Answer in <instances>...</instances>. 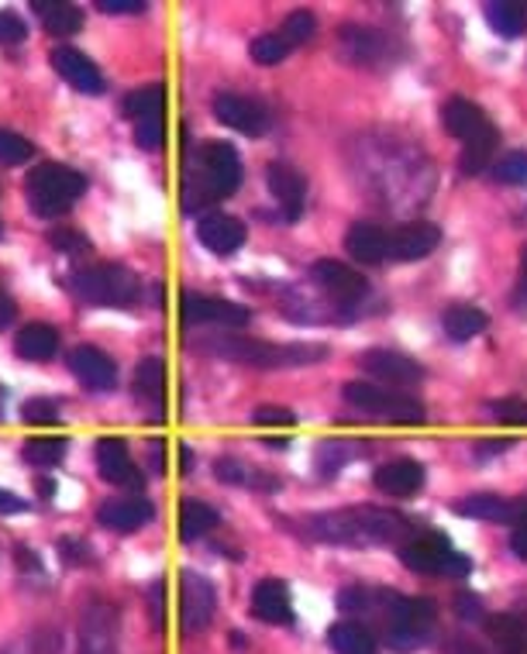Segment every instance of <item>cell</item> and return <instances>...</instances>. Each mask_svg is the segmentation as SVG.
<instances>
[{
	"instance_id": "1",
	"label": "cell",
	"mask_w": 527,
	"mask_h": 654,
	"mask_svg": "<svg viewBox=\"0 0 527 654\" xmlns=\"http://www.w3.org/2000/svg\"><path fill=\"white\" fill-rule=\"evenodd\" d=\"M307 531L328 544L372 548V544H407L417 534V527L404 514H390L380 507H348L311 517Z\"/></svg>"
},
{
	"instance_id": "2",
	"label": "cell",
	"mask_w": 527,
	"mask_h": 654,
	"mask_svg": "<svg viewBox=\"0 0 527 654\" xmlns=\"http://www.w3.org/2000/svg\"><path fill=\"white\" fill-rule=\"evenodd\" d=\"M242 183V159L228 142H204L183 169V211H208Z\"/></svg>"
},
{
	"instance_id": "3",
	"label": "cell",
	"mask_w": 527,
	"mask_h": 654,
	"mask_svg": "<svg viewBox=\"0 0 527 654\" xmlns=\"http://www.w3.org/2000/svg\"><path fill=\"white\" fill-rule=\"evenodd\" d=\"M200 348H208L217 359H232L259 369H293V365H314L328 356L324 345H269L259 338H242V335H214L200 338Z\"/></svg>"
},
{
	"instance_id": "4",
	"label": "cell",
	"mask_w": 527,
	"mask_h": 654,
	"mask_svg": "<svg viewBox=\"0 0 527 654\" xmlns=\"http://www.w3.org/2000/svg\"><path fill=\"white\" fill-rule=\"evenodd\" d=\"M24 190H29L32 211L38 217L53 221V217H63L87 193V176L59 162H42L29 172Z\"/></svg>"
},
{
	"instance_id": "5",
	"label": "cell",
	"mask_w": 527,
	"mask_h": 654,
	"mask_svg": "<svg viewBox=\"0 0 527 654\" xmlns=\"http://www.w3.org/2000/svg\"><path fill=\"white\" fill-rule=\"evenodd\" d=\"M435 602L424 596L386 593V644L393 651H414L435 631Z\"/></svg>"
},
{
	"instance_id": "6",
	"label": "cell",
	"mask_w": 527,
	"mask_h": 654,
	"mask_svg": "<svg viewBox=\"0 0 527 654\" xmlns=\"http://www.w3.org/2000/svg\"><path fill=\"white\" fill-rule=\"evenodd\" d=\"M69 286L83 300V304H97V307H132L142 293L138 275L124 266L80 269L77 275H72Z\"/></svg>"
},
{
	"instance_id": "7",
	"label": "cell",
	"mask_w": 527,
	"mask_h": 654,
	"mask_svg": "<svg viewBox=\"0 0 527 654\" xmlns=\"http://www.w3.org/2000/svg\"><path fill=\"white\" fill-rule=\"evenodd\" d=\"M345 399L356 410H366L380 420H390V424H404V427H414L424 420V407L421 399L400 393V390H390V386H380V383H348L345 386Z\"/></svg>"
},
{
	"instance_id": "8",
	"label": "cell",
	"mask_w": 527,
	"mask_h": 654,
	"mask_svg": "<svg viewBox=\"0 0 527 654\" xmlns=\"http://www.w3.org/2000/svg\"><path fill=\"white\" fill-rule=\"evenodd\" d=\"M400 562L417 575L462 578V575L472 572V562L466 555H459V551L448 544V538H441L435 531L431 534H414L407 544H400Z\"/></svg>"
},
{
	"instance_id": "9",
	"label": "cell",
	"mask_w": 527,
	"mask_h": 654,
	"mask_svg": "<svg viewBox=\"0 0 527 654\" xmlns=\"http://www.w3.org/2000/svg\"><path fill=\"white\" fill-rule=\"evenodd\" d=\"M214 586L204 575L197 572H183L180 578V623L187 634H200L208 631V623L214 620Z\"/></svg>"
},
{
	"instance_id": "10",
	"label": "cell",
	"mask_w": 527,
	"mask_h": 654,
	"mask_svg": "<svg viewBox=\"0 0 527 654\" xmlns=\"http://www.w3.org/2000/svg\"><path fill=\"white\" fill-rule=\"evenodd\" d=\"M180 317L183 324H221V327H245L253 320V311L232 304V300H217V296H204V293H187L180 300Z\"/></svg>"
},
{
	"instance_id": "11",
	"label": "cell",
	"mask_w": 527,
	"mask_h": 654,
	"mask_svg": "<svg viewBox=\"0 0 527 654\" xmlns=\"http://www.w3.org/2000/svg\"><path fill=\"white\" fill-rule=\"evenodd\" d=\"M80 654H117V610L93 599L80 613Z\"/></svg>"
},
{
	"instance_id": "12",
	"label": "cell",
	"mask_w": 527,
	"mask_h": 654,
	"mask_svg": "<svg viewBox=\"0 0 527 654\" xmlns=\"http://www.w3.org/2000/svg\"><path fill=\"white\" fill-rule=\"evenodd\" d=\"M311 283L321 286L328 296H335L338 304H356L369 293V280L362 272L348 269L345 262H335V259H317L311 266Z\"/></svg>"
},
{
	"instance_id": "13",
	"label": "cell",
	"mask_w": 527,
	"mask_h": 654,
	"mask_svg": "<svg viewBox=\"0 0 527 654\" xmlns=\"http://www.w3.org/2000/svg\"><path fill=\"white\" fill-rule=\"evenodd\" d=\"M97 472H100V480L111 483V486H124V489H142L145 486V475L132 462V451L121 438H100L97 441Z\"/></svg>"
},
{
	"instance_id": "14",
	"label": "cell",
	"mask_w": 527,
	"mask_h": 654,
	"mask_svg": "<svg viewBox=\"0 0 527 654\" xmlns=\"http://www.w3.org/2000/svg\"><path fill=\"white\" fill-rule=\"evenodd\" d=\"M362 369L372 375V380L380 383H390V390H400V386H414L424 380V365L400 356V351H390V348H372L362 356Z\"/></svg>"
},
{
	"instance_id": "15",
	"label": "cell",
	"mask_w": 527,
	"mask_h": 654,
	"mask_svg": "<svg viewBox=\"0 0 527 654\" xmlns=\"http://www.w3.org/2000/svg\"><path fill=\"white\" fill-rule=\"evenodd\" d=\"M266 187L269 193L280 200V207H283V217L287 221H296L300 214H304V204H307V180H304V172H300L296 166L290 162H269L266 169Z\"/></svg>"
},
{
	"instance_id": "16",
	"label": "cell",
	"mask_w": 527,
	"mask_h": 654,
	"mask_svg": "<svg viewBox=\"0 0 527 654\" xmlns=\"http://www.w3.org/2000/svg\"><path fill=\"white\" fill-rule=\"evenodd\" d=\"M441 241L438 224L431 221H407L396 232H390V259L396 262H417L424 256H431Z\"/></svg>"
},
{
	"instance_id": "17",
	"label": "cell",
	"mask_w": 527,
	"mask_h": 654,
	"mask_svg": "<svg viewBox=\"0 0 527 654\" xmlns=\"http://www.w3.org/2000/svg\"><path fill=\"white\" fill-rule=\"evenodd\" d=\"M214 117L224 128H235L242 135H262L269 128V114L256 104V100H245L238 93H217L214 97Z\"/></svg>"
},
{
	"instance_id": "18",
	"label": "cell",
	"mask_w": 527,
	"mask_h": 654,
	"mask_svg": "<svg viewBox=\"0 0 527 654\" xmlns=\"http://www.w3.org/2000/svg\"><path fill=\"white\" fill-rule=\"evenodd\" d=\"M69 369L72 375L93 393H108L117 386V365L104 356L100 348L93 345H80V348H72V356H69Z\"/></svg>"
},
{
	"instance_id": "19",
	"label": "cell",
	"mask_w": 527,
	"mask_h": 654,
	"mask_svg": "<svg viewBox=\"0 0 527 654\" xmlns=\"http://www.w3.org/2000/svg\"><path fill=\"white\" fill-rule=\"evenodd\" d=\"M153 503L142 499V496H114L108 503H100V510H97V520L111 527V531H121V534H132L138 531V527H145L148 520H153Z\"/></svg>"
},
{
	"instance_id": "20",
	"label": "cell",
	"mask_w": 527,
	"mask_h": 654,
	"mask_svg": "<svg viewBox=\"0 0 527 654\" xmlns=\"http://www.w3.org/2000/svg\"><path fill=\"white\" fill-rule=\"evenodd\" d=\"M345 248L356 262L380 266L390 259V232H383L380 224H372V221H356L345 235Z\"/></svg>"
},
{
	"instance_id": "21",
	"label": "cell",
	"mask_w": 527,
	"mask_h": 654,
	"mask_svg": "<svg viewBox=\"0 0 527 654\" xmlns=\"http://www.w3.org/2000/svg\"><path fill=\"white\" fill-rule=\"evenodd\" d=\"M197 235L200 241H204L208 251H214V256H235V251L245 245V224L232 214H208V217H200L197 224Z\"/></svg>"
},
{
	"instance_id": "22",
	"label": "cell",
	"mask_w": 527,
	"mask_h": 654,
	"mask_svg": "<svg viewBox=\"0 0 527 654\" xmlns=\"http://www.w3.org/2000/svg\"><path fill=\"white\" fill-rule=\"evenodd\" d=\"M53 66L72 90H80V93H100V90H104V77H100V69L80 53V48H56Z\"/></svg>"
},
{
	"instance_id": "23",
	"label": "cell",
	"mask_w": 527,
	"mask_h": 654,
	"mask_svg": "<svg viewBox=\"0 0 527 654\" xmlns=\"http://www.w3.org/2000/svg\"><path fill=\"white\" fill-rule=\"evenodd\" d=\"M441 124H445V132L448 135H456L462 145L475 135H483L490 128V117L483 114L480 104H472V100L466 97H451L448 104L441 108Z\"/></svg>"
},
{
	"instance_id": "24",
	"label": "cell",
	"mask_w": 527,
	"mask_h": 654,
	"mask_svg": "<svg viewBox=\"0 0 527 654\" xmlns=\"http://www.w3.org/2000/svg\"><path fill=\"white\" fill-rule=\"evenodd\" d=\"M341 48H345V56L359 66H375L390 53L386 35H380L375 29H366V24H348V29H341Z\"/></svg>"
},
{
	"instance_id": "25",
	"label": "cell",
	"mask_w": 527,
	"mask_h": 654,
	"mask_svg": "<svg viewBox=\"0 0 527 654\" xmlns=\"http://www.w3.org/2000/svg\"><path fill=\"white\" fill-rule=\"evenodd\" d=\"M372 480L390 496H414L424 486V465L414 459H393L375 469Z\"/></svg>"
},
{
	"instance_id": "26",
	"label": "cell",
	"mask_w": 527,
	"mask_h": 654,
	"mask_svg": "<svg viewBox=\"0 0 527 654\" xmlns=\"http://www.w3.org/2000/svg\"><path fill=\"white\" fill-rule=\"evenodd\" d=\"M253 613L266 623H293V599L280 578H262L253 593Z\"/></svg>"
},
{
	"instance_id": "27",
	"label": "cell",
	"mask_w": 527,
	"mask_h": 654,
	"mask_svg": "<svg viewBox=\"0 0 527 654\" xmlns=\"http://www.w3.org/2000/svg\"><path fill=\"white\" fill-rule=\"evenodd\" d=\"M14 348H18V356L29 359V362H48L59 348V331L53 324L35 320L29 327H21L18 338H14Z\"/></svg>"
},
{
	"instance_id": "28",
	"label": "cell",
	"mask_w": 527,
	"mask_h": 654,
	"mask_svg": "<svg viewBox=\"0 0 527 654\" xmlns=\"http://www.w3.org/2000/svg\"><path fill=\"white\" fill-rule=\"evenodd\" d=\"M486 24L504 38H517L527 29V0H493L483 8Z\"/></svg>"
},
{
	"instance_id": "29",
	"label": "cell",
	"mask_w": 527,
	"mask_h": 654,
	"mask_svg": "<svg viewBox=\"0 0 527 654\" xmlns=\"http://www.w3.org/2000/svg\"><path fill=\"white\" fill-rule=\"evenodd\" d=\"M441 327L451 341H472L475 335H483L490 327V317L480 307H469V304H456L441 314Z\"/></svg>"
},
{
	"instance_id": "30",
	"label": "cell",
	"mask_w": 527,
	"mask_h": 654,
	"mask_svg": "<svg viewBox=\"0 0 527 654\" xmlns=\"http://www.w3.org/2000/svg\"><path fill=\"white\" fill-rule=\"evenodd\" d=\"M135 396L153 410H162V396H166V365L162 359H142L135 369Z\"/></svg>"
},
{
	"instance_id": "31",
	"label": "cell",
	"mask_w": 527,
	"mask_h": 654,
	"mask_svg": "<svg viewBox=\"0 0 527 654\" xmlns=\"http://www.w3.org/2000/svg\"><path fill=\"white\" fill-rule=\"evenodd\" d=\"M456 514L466 520H486V523H511V499H500L490 493L466 496L456 503Z\"/></svg>"
},
{
	"instance_id": "32",
	"label": "cell",
	"mask_w": 527,
	"mask_h": 654,
	"mask_svg": "<svg viewBox=\"0 0 527 654\" xmlns=\"http://www.w3.org/2000/svg\"><path fill=\"white\" fill-rule=\"evenodd\" d=\"M35 18L45 24V32L53 35H77L83 24V11L77 4H66V0H53V4H35Z\"/></svg>"
},
{
	"instance_id": "33",
	"label": "cell",
	"mask_w": 527,
	"mask_h": 654,
	"mask_svg": "<svg viewBox=\"0 0 527 654\" xmlns=\"http://www.w3.org/2000/svg\"><path fill=\"white\" fill-rule=\"evenodd\" d=\"M486 631H490V638H493L500 654H524L527 651V623L511 617V613L493 617L486 623Z\"/></svg>"
},
{
	"instance_id": "34",
	"label": "cell",
	"mask_w": 527,
	"mask_h": 654,
	"mask_svg": "<svg viewBox=\"0 0 527 654\" xmlns=\"http://www.w3.org/2000/svg\"><path fill=\"white\" fill-rule=\"evenodd\" d=\"M214 523H217L214 507H208L204 499H183V507H180V538L183 541H197V538L211 534Z\"/></svg>"
},
{
	"instance_id": "35",
	"label": "cell",
	"mask_w": 527,
	"mask_h": 654,
	"mask_svg": "<svg viewBox=\"0 0 527 654\" xmlns=\"http://www.w3.org/2000/svg\"><path fill=\"white\" fill-rule=\"evenodd\" d=\"M335 654H375V641L362 623H335L328 631Z\"/></svg>"
},
{
	"instance_id": "36",
	"label": "cell",
	"mask_w": 527,
	"mask_h": 654,
	"mask_svg": "<svg viewBox=\"0 0 527 654\" xmlns=\"http://www.w3.org/2000/svg\"><path fill=\"white\" fill-rule=\"evenodd\" d=\"M124 117H132L135 124L138 121H148V117H162V108H166V90L159 83L153 87H142V90H132L124 97Z\"/></svg>"
},
{
	"instance_id": "37",
	"label": "cell",
	"mask_w": 527,
	"mask_h": 654,
	"mask_svg": "<svg viewBox=\"0 0 527 654\" xmlns=\"http://www.w3.org/2000/svg\"><path fill=\"white\" fill-rule=\"evenodd\" d=\"M493 153H496V128L490 124V128L483 135H475L466 142V153H462V172L475 176V172H483L490 162H493Z\"/></svg>"
},
{
	"instance_id": "38",
	"label": "cell",
	"mask_w": 527,
	"mask_h": 654,
	"mask_svg": "<svg viewBox=\"0 0 527 654\" xmlns=\"http://www.w3.org/2000/svg\"><path fill=\"white\" fill-rule=\"evenodd\" d=\"M21 455H24V462L35 465V469H53L66 455V438H35V441L24 444Z\"/></svg>"
},
{
	"instance_id": "39",
	"label": "cell",
	"mask_w": 527,
	"mask_h": 654,
	"mask_svg": "<svg viewBox=\"0 0 527 654\" xmlns=\"http://www.w3.org/2000/svg\"><path fill=\"white\" fill-rule=\"evenodd\" d=\"M356 451H359V448H351L348 441L332 438V441H324V444L317 448V465H321L324 475H335V472H341V469L348 465V459L356 455Z\"/></svg>"
},
{
	"instance_id": "40",
	"label": "cell",
	"mask_w": 527,
	"mask_h": 654,
	"mask_svg": "<svg viewBox=\"0 0 527 654\" xmlns=\"http://www.w3.org/2000/svg\"><path fill=\"white\" fill-rule=\"evenodd\" d=\"M248 53H253V59L259 66H276L290 56V45L283 42V35H259L253 45H248Z\"/></svg>"
},
{
	"instance_id": "41",
	"label": "cell",
	"mask_w": 527,
	"mask_h": 654,
	"mask_svg": "<svg viewBox=\"0 0 527 654\" xmlns=\"http://www.w3.org/2000/svg\"><path fill=\"white\" fill-rule=\"evenodd\" d=\"M493 176L500 183H507V187H520L527 183V153H507V156H500L496 166H493Z\"/></svg>"
},
{
	"instance_id": "42",
	"label": "cell",
	"mask_w": 527,
	"mask_h": 654,
	"mask_svg": "<svg viewBox=\"0 0 527 654\" xmlns=\"http://www.w3.org/2000/svg\"><path fill=\"white\" fill-rule=\"evenodd\" d=\"M32 156H35L32 142H24L21 135L0 128V162H4V166H21V162H29Z\"/></svg>"
},
{
	"instance_id": "43",
	"label": "cell",
	"mask_w": 527,
	"mask_h": 654,
	"mask_svg": "<svg viewBox=\"0 0 527 654\" xmlns=\"http://www.w3.org/2000/svg\"><path fill=\"white\" fill-rule=\"evenodd\" d=\"M283 42L293 48V45H307L311 35H314V14L311 11H293L287 21H283Z\"/></svg>"
},
{
	"instance_id": "44",
	"label": "cell",
	"mask_w": 527,
	"mask_h": 654,
	"mask_svg": "<svg viewBox=\"0 0 527 654\" xmlns=\"http://www.w3.org/2000/svg\"><path fill=\"white\" fill-rule=\"evenodd\" d=\"M493 417L500 424H514V427H527V399H496V404H490Z\"/></svg>"
},
{
	"instance_id": "45",
	"label": "cell",
	"mask_w": 527,
	"mask_h": 654,
	"mask_svg": "<svg viewBox=\"0 0 527 654\" xmlns=\"http://www.w3.org/2000/svg\"><path fill=\"white\" fill-rule=\"evenodd\" d=\"M135 142H138L142 148H148V153H156V148L166 142V124H162V117L138 121V124H135Z\"/></svg>"
},
{
	"instance_id": "46",
	"label": "cell",
	"mask_w": 527,
	"mask_h": 654,
	"mask_svg": "<svg viewBox=\"0 0 527 654\" xmlns=\"http://www.w3.org/2000/svg\"><path fill=\"white\" fill-rule=\"evenodd\" d=\"M214 472H217V480H221V483H262V486H276L272 480L266 483V480H256V475H248V472H245V465H242V462H235V459H221V462L214 465Z\"/></svg>"
},
{
	"instance_id": "47",
	"label": "cell",
	"mask_w": 527,
	"mask_h": 654,
	"mask_svg": "<svg viewBox=\"0 0 527 654\" xmlns=\"http://www.w3.org/2000/svg\"><path fill=\"white\" fill-rule=\"evenodd\" d=\"M24 420L29 424H59V407L53 399H29L24 404Z\"/></svg>"
},
{
	"instance_id": "48",
	"label": "cell",
	"mask_w": 527,
	"mask_h": 654,
	"mask_svg": "<svg viewBox=\"0 0 527 654\" xmlns=\"http://www.w3.org/2000/svg\"><path fill=\"white\" fill-rule=\"evenodd\" d=\"M24 35H29V24L11 11H0V45H18Z\"/></svg>"
},
{
	"instance_id": "49",
	"label": "cell",
	"mask_w": 527,
	"mask_h": 654,
	"mask_svg": "<svg viewBox=\"0 0 527 654\" xmlns=\"http://www.w3.org/2000/svg\"><path fill=\"white\" fill-rule=\"evenodd\" d=\"M253 420H256L259 427H293V424H296V417H293L287 407H259Z\"/></svg>"
},
{
	"instance_id": "50",
	"label": "cell",
	"mask_w": 527,
	"mask_h": 654,
	"mask_svg": "<svg viewBox=\"0 0 527 654\" xmlns=\"http://www.w3.org/2000/svg\"><path fill=\"white\" fill-rule=\"evenodd\" d=\"M53 245H56V251H69V256H77V251H87L90 248V241L83 235L66 232V228L53 232Z\"/></svg>"
},
{
	"instance_id": "51",
	"label": "cell",
	"mask_w": 527,
	"mask_h": 654,
	"mask_svg": "<svg viewBox=\"0 0 527 654\" xmlns=\"http://www.w3.org/2000/svg\"><path fill=\"white\" fill-rule=\"evenodd\" d=\"M338 607H341L345 613L366 610V607H369V593H366V589H359V586H348V589H341V593H338Z\"/></svg>"
},
{
	"instance_id": "52",
	"label": "cell",
	"mask_w": 527,
	"mask_h": 654,
	"mask_svg": "<svg viewBox=\"0 0 527 654\" xmlns=\"http://www.w3.org/2000/svg\"><path fill=\"white\" fill-rule=\"evenodd\" d=\"M456 610H459L462 620H480L483 617V602H480V596L462 593V596H456Z\"/></svg>"
},
{
	"instance_id": "53",
	"label": "cell",
	"mask_w": 527,
	"mask_h": 654,
	"mask_svg": "<svg viewBox=\"0 0 527 654\" xmlns=\"http://www.w3.org/2000/svg\"><path fill=\"white\" fill-rule=\"evenodd\" d=\"M97 11L100 14H142L145 4H128V0H100Z\"/></svg>"
},
{
	"instance_id": "54",
	"label": "cell",
	"mask_w": 527,
	"mask_h": 654,
	"mask_svg": "<svg viewBox=\"0 0 527 654\" xmlns=\"http://www.w3.org/2000/svg\"><path fill=\"white\" fill-rule=\"evenodd\" d=\"M511 548H514V555H517L520 562H527V523H517V527H514Z\"/></svg>"
},
{
	"instance_id": "55",
	"label": "cell",
	"mask_w": 527,
	"mask_h": 654,
	"mask_svg": "<svg viewBox=\"0 0 527 654\" xmlns=\"http://www.w3.org/2000/svg\"><path fill=\"white\" fill-rule=\"evenodd\" d=\"M11 320H14V300L8 296L4 286H0V331H4Z\"/></svg>"
},
{
	"instance_id": "56",
	"label": "cell",
	"mask_w": 527,
	"mask_h": 654,
	"mask_svg": "<svg viewBox=\"0 0 527 654\" xmlns=\"http://www.w3.org/2000/svg\"><path fill=\"white\" fill-rule=\"evenodd\" d=\"M21 510H24V503L14 493L0 489V514H21Z\"/></svg>"
},
{
	"instance_id": "57",
	"label": "cell",
	"mask_w": 527,
	"mask_h": 654,
	"mask_svg": "<svg viewBox=\"0 0 527 654\" xmlns=\"http://www.w3.org/2000/svg\"><path fill=\"white\" fill-rule=\"evenodd\" d=\"M511 523H514V527H517V523H527V496L511 499Z\"/></svg>"
},
{
	"instance_id": "58",
	"label": "cell",
	"mask_w": 527,
	"mask_h": 654,
	"mask_svg": "<svg viewBox=\"0 0 527 654\" xmlns=\"http://www.w3.org/2000/svg\"><path fill=\"white\" fill-rule=\"evenodd\" d=\"M520 290L527 293V245L520 248Z\"/></svg>"
},
{
	"instance_id": "59",
	"label": "cell",
	"mask_w": 527,
	"mask_h": 654,
	"mask_svg": "<svg viewBox=\"0 0 527 654\" xmlns=\"http://www.w3.org/2000/svg\"><path fill=\"white\" fill-rule=\"evenodd\" d=\"M0 238H4V224H0Z\"/></svg>"
}]
</instances>
